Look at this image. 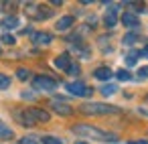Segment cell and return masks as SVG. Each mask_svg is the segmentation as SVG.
<instances>
[{
	"instance_id": "cell-8",
	"label": "cell",
	"mask_w": 148,
	"mask_h": 144,
	"mask_svg": "<svg viewBox=\"0 0 148 144\" xmlns=\"http://www.w3.org/2000/svg\"><path fill=\"white\" fill-rule=\"evenodd\" d=\"M53 110L57 112V114H61V116H69L71 114V106H67V104H61V101H53Z\"/></svg>"
},
{
	"instance_id": "cell-13",
	"label": "cell",
	"mask_w": 148,
	"mask_h": 144,
	"mask_svg": "<svg viewBox=\"0 0 148 144\" xmlns=\"http://www.w3.org/2000/svg\"><path fill=\"white\" fill-rule=\"evenodd\" d=\"M2 27H4V29H16V27H18V19H16V16H6V19L2 21Z\"/></svg>"
},
{
	"instance_id": "cell-26",
	"label": "cell",
	"mask_w": 148,
	"mask_h": 144,
	"mask_svg": "<svg viewBox=\"0 0 148 144\" xmlns=\"http://www.w3.org/2000/svg\"><path fill=\"white\" fill-rule=\"evenodd\" d=\"M138 77H140V79H146V77H148V65L142 67V69L138 71Z\"/></svg>"
},
{
	"instance_id": "cell-18",
	"label": "cell",
	"mask_w": 148,
	"mask_h": 144,
	"mask_svg": "<svg viewBox=\"0 0 148 144\" xmlns=\"http://www.w3.org/2000/svg\"><path fill=\"white\" fill-rule=\"evenodd\" d=\"M116 91H118L116 85H103V87H101V93H103V95H112V93H116Z\"/></svg>"
},
{
	"instance_id": "cell-14",
	"label": "cell",
	"mask_w": 148,
	"mask_h": 144,
	"mask_svg": "<svg viewBox=\"0 0 148 144\" xmlns=\"http://www.w3.org/2000/svg\"><path fill=\"white\" fill-rule=\"evenodd\" d=\"M51 16V10L45 8V6H39L37 8V19H49Z\"/></svg>"
},
{
	"instance_id": "cell-29",
	"label": "cell",
	"mask_w": 148,
	"mask_h": 144,
	"mask_svg": "<svg viewBox=\"0 0 148 144\" xmlns=\"http://www.w3.org/2000/svg\"><path fill=\"white\" fill-rule=\"evenodd\" d=\"M77 144H87V142H77Z\"/></svg>"
},
{
	"instance_id": "cell-15",
	"label": "cell",
	"mask_w": 148,
	"mask_h": 144,
	"mask_svg": "<svg viewBox=\"0 0 148 144\" xmlns=\"http://www.w3.org/2000/svg\"><path fill=\"white\" fill-rule=\"evenodd\" d=\"M138 57H140V53H136V51H130V53L126 55V65H134Z\"/></svg>"
},
{
	"instance_id": "cell-22",
	"label": "cell",
	"mask_w": 148,
	"mask_h": 144,
	"mask_svg": "<svg viewBox=\"0 0 148 144\" xmlns=\"http://www.w3.org/2000/svg\"><path fill=\"white\" fill-rule=\"evenodd\" d=\"M21 144H39V138H35V136H27V138L21 140Z\"/></svg>"
},
{
	"instance_id": "cell-23",
	"label": "cell",
	"mask_w": 148,
	"mask_h": 144,
	"mask_svg": "<svg viewBox=\"0 0 148 144\" xmlns=\"http://www.w3.org/2000/svg\"><path fill=\"white\" fill-rule=\"evenodd\" d=\"M10 136H12V130H8L6 126L0 128V138H10Z\"/></svg>"
},
{
	"instance_id": "cell-21",
	"label": "cell",
	"mask_w": 148,
	"mask_h": 144,
	"mask_svg": "<svg viewBox=\"0 0 148 144\" xmlns=\"http://www.w3.org/2000/svg\"><path fill=\"white\" fill-rule=\"evenodd\" d=\"M136 39H138V37H136L134 33H130V35L124 37V45H132V43H136Z\"/></svg>"
},
{
	"instance_id": "cell-12",
	"label": "cell",
	"mask_w": 148,
	"mask_h": 144,
	"mask_svg": "<svg viewBox=\"0 0 148 144\" xmlns=\"http://www.w3.org/2000/svg\"><path fill=\"white\" fill-rule=\"evenodd\" d=\"M103 23H106V27H116V23H118V14H116V8H112V10H110V12L106 14Z\"/></svg>"
},
{
	"instance_id": "cell-17",
	"label": "cell",
	"mask_w": 148,
	"mask_h": 144,
	"mask_svg": "<svg viewBox=\"0 0 148 144\" xmlns=\"http://www.w3.org/2000/svg\"><path fill=\"white\" fill-rule=\"evenodd\" d=\"M10 85V77L4 75V73H0V89H6Z\"/></svg>"
},
{
	"instance_id": "cell-16",
	"label": "cell",
	"mask_w": 148,
	"mask_h": 144,
	"mask_svg": "<svg viewBox=\"0 0 148 144\" xmlns=\"http://www.w3.org/2000/svg\"><path fill=\"white\" fill-rule=\"evenodd\" d=\"M116 77H118L120 81H130V77H132V75H130V71H126V69H120V71L116 73Z\"/></svg>"
},
{
	"instance_id": "cell-30",
	"label": "cell",
	"mask_w": 148,
	"mask_h": 144,
	"mask_svg": "<svg viewBox=\"0 0 148 144\" xmlns=\"http://www.w3.org/2000/svg\"><path fill=\"white\" fill-rule=\"evenodd\" d=\"M0 128H2V122H0Z\"/></svg>"
},
{
	"instance_id": "cell-28",
	"label": "cell",
	"mask_w": 148,
	"mask_h": 144,
	"mask_svg": "<svg viewBox=\"0 0 148 144\" xmlns=\"http://www.w3.org/2000/svg\"><path fill=\"white\" fill-rule=\"evenodd\" d=\"M140 55H142V57H146V59H148V47H144V49H142V51H140Z\"/></svg>"
},
{
	"instance_id": "cell-9",
	"label": "cell",
	"mask_w": 148,
	"mask_h": 144,
	"mask_svg": "<svg viewBox=\"0 0 148 144\" xmlns=\"http://www.w3.org/2000/svg\"><path fill=\"white\" fill-rule=\"evenodd\" d=\"M97 79H101V81H108L110 77H112V69L110 67H99V69H95V73H93Z\"/></svg>"
},
{
	"instance_id": "cell-20",
	"label": "cell",
	"mask_w": 148,
	"mask_h": 144,
	"mask_svg": "<svg viewBox=\"0 0 148 144\" xmlns=\"http://www.w3.org/2000/svg\"><path fill=\"white\" fill-rule=\"evenodd\" d=\"M43 144H63L59 138H53V136H45L43 138Z\"/></svg>"
},
{
	"instance_id": "cell-19",
	"label": "cell",
	"mask_w": 148,
	"mask_h": 144,
	"mask_svg": "<svg viewBox=\"0 0 148 144\" xmlns=\"http://www.w3.org/2000/svg\"><path fill=\"white\" fill-rule=\"evenodd\" d=\"M16 77H18V79H29V77H31V71H29V69H18V71H16Z\"/></svg>"
},
{
	"instance_id": "cell-6",
	"label": "cell",
	"mask_w": 148,
	"mask_h": 144,
	"mask_svg": "<svg viewBox=\"0 0 148 144\" xmlns=\"http://www.w3.org/2000/svg\"><path fill=\"white\" fill-rule=\"evenodd\" d=\"M33 43L35 45H49L51 43V35L49 33H43V31L33 33Z\"/></svg>"
},
{
	"instance_id": "cell-11",
	"label": "cell",
	"mask_w": 148,
	"mask_h": 144,
	"mask_svg": "<svg viewBox=\"0 0 148 144\" xmlns=\"http://www.w3.org/2000/svg\"><path fill=\"white\" fill-rule=\"evenodd\" d=\"M71 25H73V16H63L57 21V31H67Z\"/></svg>"
},
{
	"instance_id": "cell-5",
	"label": "cell",
	"mask_w": 148,
	"mask_h": 144,
	"mask_svg": "<svg viewBox=\"0 0 148 144\" xmlns=\"http://www.w3.org/2000/svg\"><path fill=\"white\" fill-rule=\"evenodd\" d=\"M122 23H124L126 27H130V29H136V27L140 25V19H138L134 12H124V16H122Z\"/></svg>"
},
{
	"instance_id": "cell-2",
	"label": "cell",
	"mask_w": 148,
	"mask_h": 144,
	"mask_svg": "<svg viewBox=\"0 0 148 144\" xmlns=\"http://www.w3.org/2000/svg\"><path fill=\"white\" fill-rule=\"evenodd\" d=\"M79 110L83 114H89V116H106V114H118L120 112V108L110 106V104H83Z\"/></svg>"
},
{
	"instance_id": "cell-7",
	"label": "cell",
	"mask_w": 148,
	"mask_h": 144,
	"mask_svg": "<svg viewBox=\"0 0 148 144\" xmlns=\"http://www.w3.org/2000/svg\"><path fill=\"white\" fill-rule=\"evenodd\" d=\"M55 67H57V69H63V71H67V69L71 67V61H69V55H67V53H63V55H59V57L55 59Z\"/></svg>"
},
{
	"instance_id": "cell-1",
	"label": "cell",
	"mask_w": 148,
	"mask_h": 144,
	"mask_svg": "<svg viewBox=\"0 0 148 144\" xmlns=\"http://www.w3.org/2000/svg\"><path fill=\"white\" fill-rule=\"evenodd\" d=\"M73 130H75L79 136H87V138H95V140H106V142H114V140H118L116 134H106V132H101L99 128L85 126V124H79V126H75Z\"/></svg>"
},
{
	"instance_id": "cell-24",
	"label": "cell",
	"mask_w": 148,
	"mask_h": 144,
	"mask_svg": "<svg viewBox=\"0 0 148 144\" xmlns=\"http://www.w3.org/2000/svg\"><path fill=\"white\" fill-rule=\"evenodd\" d=\"M2 43H6V45H14V37H12V35H2Z\"/></svg>"
},
{
	"instance_id": "cell-3",
	"label": "cell",
	"mask_w": 148,
	"mask_h": 144,
	"mask_svg": "<svg viewBox=\"0 0 148 144\" xmlns=\"http://www.w3.org/2000/svg\"><path fill=\"white\" fill-rule=\"evenodd\" d=\"M67 91H69V93H73V95H77V97H89V95L93 93V89H91V87H87V85H85V83H81V81L67 83Z\"/></svg>"
},
{
	"instance_id": "cell-27",
	"label": "cell",
	"mask_w": 148,
	"mask_h": 144,
	"mask_svg": "<svg viewBox=\"0 0 148 144\" xmlns=\"http://www.w3.org/2000/svg\"><path fill=\"white\" fill-rule=\"evenodd\" d=\"M128 144H148V140H132V142H128Z\"/></svg>"
},
{
	"instance_id": "cell-10",
	"label": "cell",
	"mask_w": 148,
	"mask_h": 144,
	"mask_svg": "<svg viewBox=\"0 0 148 144\" xmlns=\"http://www.w3.org/2000/svg\"><path fill=\"white\" fill-rule=\"evenodd\" d=\"M31 116H33L35 122H47V120H49V114H47L45 110H37V108L31 110Z\"/></svg>"
},
{
	"instance_id": "cell-4",
	"label": "cell",
	"mask_w": 148,
	"mask_h": 144,
	"mask_svg": "<svg viewBox=\"0 0 148 144\" xmlns=\"http://www.w3.org/2000/svg\"><path fill=\"white\" fill-rule=\"evenodd\" d=\"M33 85L37 89H41V91H53L57 87V81L53 77H47V75H37L35 81H33Z\"/></svg>"
},
{
	"instance_id": "cell-25",
	"label": "cell",
	"mask_w": 148,
	"mask_h": 144,
	"mask_svg": "<svg viewBox=\"0 0 148 144\" xmlns=\"http://www.w3.org/2000/svg\"><path fill=\"white\" fill-rule=\"evenodd\" d=\"M67 73H71V75H79V65H75V63H71V67L67 69Z\"/></svg>"
}]
</instances>
